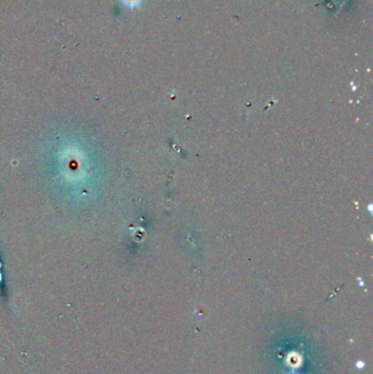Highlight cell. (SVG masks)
Here are the masks:
<instances>
[{"label":"cell","mask_w":373,"mask_h":374,"mask_svg":"<svg viewBox=\"0 0 373 374\" xmlns=\"http://www.w3.org/2000/svg\"><path fill=\"white\" fill-rule=\"evenodd\" d=\"M125 7H127L129 9H135L143 4L144 0H119Z\"/></svg>","instance_id":"obj_1"}]
</instances>
